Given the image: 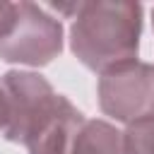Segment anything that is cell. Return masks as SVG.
Returning a JSON list of instances; mask_svg holds the SVG:
<instances>
[{"label": "cell", "mask_w": 154, "mask_h": 154, "mask_svg": "<svg viewBox=\"0 0 154 154\" xmlns=\"http://www.w3.org/2000/svg\"><path fill=\"white\" fill-rule=\"evenodd\" d=\"M0 84L5 91L2 137L29 154H70L84 113L38 72L10 70Z\"/></svg>", "instance_id": "obj_1"}, {"label": "cell", "mask_w": 154, "mask_h": 154, "mask_svg": "<svg viewBox=\"0 0 154 154\" xmlns=\"http://www.w3.org/2000/svg\"><path fill=\"white\" fill-rule=\"evenodd\" d=\"M48 10L72 19L70 51L87 70L103 75L137 60L144 14L140 2H58Z\"/></svg>", "instance_id": "obj_2"}, {"label": "cell", "mask_w": 154, "mask_h": 154, "mask_svg": "<svg viewBox=\"0 0 154 154\" xmlns=\"http://www.w3.org/2000/svg\"><path fill=\"white\" fill-rule=\"evenodd\" d=\"M63 53V24L36 2H17L10 34L0 41V60L26 67H43Z\"/></svg>", "instance_id": "obj_3"}, {"label": "cell", "mask_w": 154, "mask_h": 154, "mask_svg": "<svg viewBox=\"0 0 154 154\" xmlns=\"http://www.w3.org/2000/svg\"><path fill=\"white\" fill-rule=\"evenodd\" d=\"M96 96L103 116L118 123H137L154 116V65L128 63L99 75Z\"/></svg>", "instance_id": "obj_4"}, {"label": "cell", "mask_w": 154, "mask_h": 154, "mask_svg": "<svg viewBox=\"0 0 154 154\" xmlns=\"http://www.w3.org/2000/svg\"><path fill=\"white\" fill-rule=\"evenodd\" d=\"M70 154H125L123 130L101 118L84 120V125L75 135Z\"/></svg>", "instance_id": "obj_5"}, {"label": "cell", "mask_w": 154, "mask_h": 154, "mask_svg": "<svg viewBox=\"0 0 154 154\" xmlns=\"http://www.w3.org/2000/svg\"><path fill=\"white\" fill-rule=\"evenodd\" d=\"M14 17H17V2L0 0V41L10 34V29L14 24Z\"/></svg>", "instance_id": "obj_6"}, {"label": "cell", "mask_w": 154, "mask_h": 154, "mask_svg": "<svg viewBox=\"0 0 154 154\" xmlns=\"http://www.w3.org/2000/svg\"><path fill=\"white\" fill-rule=\"evenodd\" d=\"M2 128H5V91L0 84V135H2Z\"/></svg>", "instance_id": "obj_7"}]
</instances>
